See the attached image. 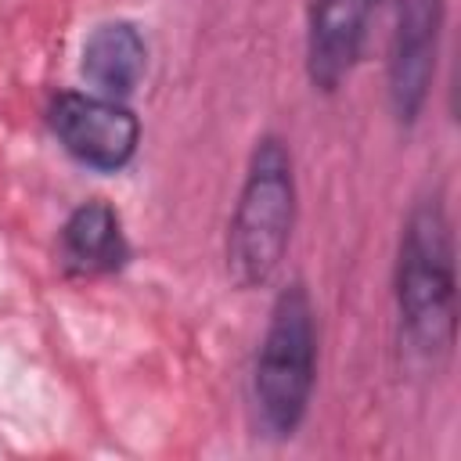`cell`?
<instances>
[{"instance_id":"6da1fadb","label":"cell","mask_w":461,"mask_h":461,"mask_svg":"<svg viewBox=\"0 0 461 461\" xmlns=\"http://www.w3.org/2000/svg\"><path fill=\"white\" fill-rule=\"evenodd\" d=\"M400 339L421 360L439 364L454 349L457 335V274H454V230L443 194L418 198L403 220L393 270Z\"/></svg>"},{"instance_id":"7a4b0ae2","label":"cell","mask_w":461,"mask_h":461,"mask_svg":"<svg viewBox=\"0 0 461 461\" xmlns=\"http://www.w3.org/2000/svg\"><path fill=\"white\" fill-rule=\"evenodd\" d=\"M317 385V310L303 281L277 292L256 364H252V418L259 436L292 439L310 414Z\"/></svg>"},{"instance_id":"3957f363","label":"cell","mask_w":461,"mask_h":461,"mask_svg":"<svg viewBox=\"0 0 461 461\" xmlns=\"http://www.w3.org/2000/svg\"><path fill=\"white\" fill-rule=\"evenodd\" d=\"M295 166L277 133H263L249 155L245 180L227 223V274L238 288H263L295 230Z\"/></svg>"},{"instance_id":"277c9868","label":"cell","mask_w":461,"mask_h":461,"mask_svg":"<svg viewBox=\"0 0 461 461\" xmlns=\"http://www.w3.org/2000/svg\"><path fill=\"white\" fill-rule=\"evenodd\" d=\"M54 140L86 169L119 173L140 148V119L126 101L94 90H58L47 104Z\"/></svg>"},{"instance_id":"5b68a950","label":"cell","mask_w":461,"mask_h":461,"mask_svg":"<svg viewBox=\"0 0 461 461\" xmlns=\"http://www.w3.org/2000/svg\"><path fill=\"white\" fill-rule=\"evenodd\" d=\"M443 29V0H400L396 29L385 61V94L400 126H414L425 112L436 76V50Z\"/></svg>"},{"instance_id":"8992f818","label":"cell","mask_w":461,"mask_h":461,"mask_svg":"<svg viewBox=\"0 0 461 461\" xmlns=\"http://www.w3.org/2000/svg\"><path fill=\"white\" fill-rule=\"evenodd\" d=\"M378 4L382 0H310L306 76L313 90L335 94L353 76Z\"/></svg>"},{"instance_id":"52a82bcc","label":"cell","mask_w":461,"mask_h":461,"mask_svg":"<svg viewBox=\"0 0 461 461\" xmlns=\"http://www.w3.org/2000/svg\"><path fill=\"white\" fill-rule=\"evenodd\" d=\"M58 259L72 277L115 274L130 263V241L119 212L104 198L79 202L58 230Z\"/></svg>"},{"instance_id":"ba28073f","label":"cell","mask_w":461,"mask_h":461,"mask_svg":"<svg viewBox=\"0 0 461 461\" xmlns=\"http://www.w3.org/2000/svg\"><path fill=\"white\" fill-rule=\"evenodd\" d=\"M148 72V43L140 29L126 18L97 22L79 50V76L86 90L126 101Z\"/></svg>"}]
</instances>
